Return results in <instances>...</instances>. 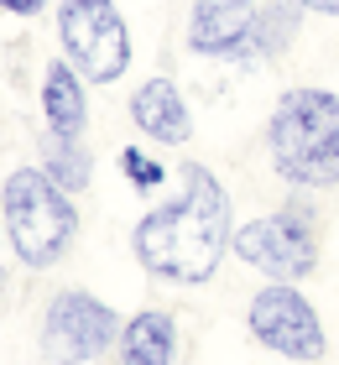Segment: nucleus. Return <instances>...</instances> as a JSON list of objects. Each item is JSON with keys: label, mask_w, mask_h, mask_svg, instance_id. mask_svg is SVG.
<instances>
[{"label": "nucleus", "mask_w": 339, "mask_h": 365, "mask_svg": "<svg viewBox=\"0 0 339 365\" xmlns=\"http://www.w3.org/2000/svg\"><path fill=\"white\" fill-rule=\"evenodd\" d=\"M256 344H266L271 355L282 360H298V365H318L329 355V334H324V319L308 297L298 292V282H271L251 297V313H246Z\"/></svg>", "instance_id": "423d86ee"}, {"label": "nucleus", "mask_w": 339, "mask_h": 365, "mask_svg": "<svg viewBox=\"0 0 339 365\" xmlns=\"http://www.w3.org/2000/svg\"><path fill=\"white\" fill-rule=\"evenodd\" d=\"M42 120L47 136L58 141H84L89 130V99H84V78L74 73V63H47L42 73Z\"/></svg>", "instance_id": "1a4fd4ad"}, {"label": "nucleus", "mask_w": 339, "mask_h": 365, "mask_svg": "<svg viewBox=\"0 0 339 365\" xmlns=\"http://www.w3.org/2000/svg\"><path fill=\"white\" fill-rule=\"evenodd\" d=\"M115 350H121V365H173L178 360V324H173V313H162V308L136 313L131 324H121Z\"/></svg>", "instance_id": "9d476101"}, {"label": "nucleus", "mask_w": 339, "mask_h": 365, "mask_svg": "<svg viewBox=\"0 0 339 365\" xmlns=\"http://www.w3.org/2000/svg\"><path fill=\"white\" fill-rule=\"evenodd\" d=\"M178 182L183 193L173 204H157L151 214H141V225L131 230V251L157 282L203 287L219 277L230 256V235H235L230 193L203 162H183Z\"/></svg>", "instance_id": "f257e3e1"}, {"label": "nucleus", "mask_w": 339, "mask_h": 365, "mask_svg": "<svg viewBox=\"0 0 339 365\" xmlns=\"http://www.w3.org/2000/svg\"><path fill=\"white\" fill-rule=\"evenodd\" d=\"M131 125L141 136H151L157 146H188V136H193V115L183 105L173 78H146L131 94Z\"/></svg>", "instance_id": "6e6552de"}, {"label": "nucleus", "mask_w": 339, "mask_h": 365, "mask_svg": "<svg viewBox=\"0 0 339 365\" xmlns=\"http://www.w3.org/2000/svg\"><path fill=\"white\" fill-rule=\"evenodd\" d=\"M298 16L303 6L298 0H256V11H251V26H246V42L235 63H251V58H282L287 47L298 42Z\"/></svg>", "instance_id": "9b49d317"}, {"label": "nucleus", "mask_w": 339, "mask_h": 365, "mask_svg": "<svg viewBox=\"0 0 339 365\" xmlns=\"http://www.w3.org/2000/svg\"><path fill=\"white\" fill-rule=\"evenodd\" d=\"M203 6H241V11H251L256 0H203Z\"/></svg>", "instance_id": "f3484780"}, {"label": "nucleus", "mask_w": 339, "mask_h": 365, "mask_svg": "<svg viewBox=\"0 0 339 365\" xmlns=\"http://www.w3.org/2000/svg\"><path fill=\"white\" fill-rule=\"evenodd\" d=\"M58 42L89 84H115L131 68V26L115 0H63L58 6Z\"/></svg>", "instance_id": "39448f33"}, {"label": "nucleus", "mask_w": 339, "mask_h": 365, "mask_svg": "<svg viewBox=\"0 0 339 365\" xmlns=\"http://www.w3.org/2000/svg\"><path fill=\"white\" fill-rule=\"evenodd\" d=\"M0 11H11V16H42L47 0H0Z\"/></svg>", "instance_id": "2eb2a0df"}, {"label": "nucleus", "mask_w": 339, "mask_h": 365, "mask_svg": "<svg viewBox=\"0 0 339 365\" xmlns=\"http://www.w3.org/2000/svg\"><path fill=\"white\" fill-rule=\"evenodd\" d=\"M230 251L271 282H303L318 272V214L308 198L287 193L282 209L235 225Z\"/></svg>", "instance_id": "20e7f679"}, {"label": "nucleus", "mask_w": 339, "mask_h": 365, "mask_svg": "<svg viewBox=\"0 0 339 365\" xmlns=\"http://www.w3.org/2000/svg\"><path fill=\"white\" fill-rule=\"evenodd\" d=\"M121 339V313L94 292H58L42 313V360L47 365H94Z\"/></svg>", "instance_id": "0eeeda50"}, {"label": "nucleus", "mask_w": 339, "mask_h": 365, "mask_svg": "<svg viewBox=\"0 0 339 365\" xmlns=\"http://www.w3.org/2000/svg\"><path fill=\"white\" fill-rule=\"evenodd\" d=\"M266 146L287 188H339V94L313 84L287 89L266 120Z\"/></svg>", "instance_id": "f03ea898"}, {"label": "nucleus", "mask_w": 339, "mask_h": 365, "mask_svg": "<svg viewBox=\"0 0 339 365\" xmlns=\"http://www.w3.org/2000/svg\"><path fill=\"white\" fill-rule=\"evenodd\" d=\"M303 11H318V16H339V0H298Z\"/></svg>", "instance_id": "dca6fc26"}, {"label": "nucleus", "mask_w": 339, "mask_h": 365, "mask_svg": "<svg viewBox=\"0 0 339 365\" xmlns=\"http://www.w3.org/2000/svg\"><path fill=\"white\" fill-rule=\"evenodd\" d=\"M121 173H126L141 193H157L162 182H167V168H162V162H151L146 152H136V146H126V152H121Z\"/></svg>", "instance_id": "4468645a"}, {"label": "nucleus", "mask_w": 339, "mask_h": 365, "mask_svg": "<svg viewBox=\"0 0 339 365\" xmlns=\"http://www.w3.org/2000/svg\"><path fill=\"white\" fill-rule=\"evenodd\" d=\"M256 11V6H251ZM251 11L241 6H203V0H193V16H188V47L203 58H230L241 53L246 42V26H251Z\"/></svg>", "instance_id": "f8f14e48"}, {"label": "nucleus", "mask_w": 339, "mask_h": 365, "mask_svg": "<svg viewBox=\"0 0 339 365\" xmlns=\"http://www.w3.org/2000/svg\"><path fill=\"white\" fill-rule=\"evenodd\" d=\"M0 230L21 267L47 272L68 256L79 235V209L42 168H16L0 188Z\"/></svg>", "instance_id": "7ed1b4c3"}, {"label": "nucleus", "mask_w": 339, "mask_h": 365, "mask_svg": "<svg viewBox=\"0 0 339 365\" xmlns=\"http://www.w3.org/2000/svg\"><path fill=\"white\" fill-rule=\"evenodd\" d=\"M42 173L53 178L63 193H84V188H89V178H94V157L84 152V141H58V136H47V162H42Z\"/></svg>", "instance_id": "ddd939ff"}]
</instances>
